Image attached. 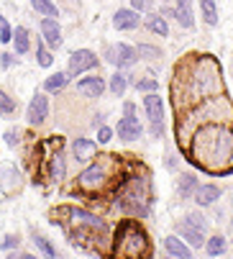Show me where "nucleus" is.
<instances>
[{
  "mask_svg": "<svg viewBox=\"0 0 233 259\" xmlns=\"http://www.w3.org/2000/svg\"><path fill=\"white\" fill-rule=\"evenodd\" d=\"M187 154L192 162L208 172H230L233 169V128L220 121H210L192 131Z\"/></svg>",
  "mask_w": 233,
  "mask_h": 259,
  "instance_id": "1",
  "label": "nucleus"
},
{
  "mask_svg": "<svg viewBox=\"0 0 233 259\" xmlns=\"http://www.w3.org/2000/svg\"><path fill=\"white\" fill-rule=\"evenodd\" d=\"M192 59L177 67V82H182L184 98H174V105L179 108L187 98L190 100H205L213 95H223V72L220 64L210 54H190Z\"/></svg>",
  "mask_w": 233,
  "mask_h": 259,
  "instance_id": "2",
  "label": "nucleus"
},
{
  "mask_svg": "<svg viewBox=\"0 0 233 259\" xmlns=\"http://www.w3.org/2000/svg\"><path fill=\"white\" fill-rule=\"evenodd\" d=\"M118 177H121V159L113 154H103V157H98V162H92L77 177V188L90 195H100V193L115 188L121 182Z\"/></svg>",
  "mask_w": 233,
  "mask_h": 259,
  "instance_id": "3",
  "label": "nucleus"
},
{
  "mask_svg": "<svg viewBox=\"0 0 233 259\" xmlns=\"http://www.w3.org/2000/svg\"><path fill=\"white\" fill-rule=\"evenodd\" d=\"M113 256H123V259H144V256H151L149 239H146L144 229L136 224V221H126V224H121L118 234H115Z\"/></svg>",
  "mask_w": 233,
  "mask_h": 259,
  "instance_id": "4",
  "label": "nucleus"
},
{
  "mask_svg": "<svg viewBox=\"0 0 233 259\" xmlns=\"http://www.w3.org/2000/svg\"><path fill=\"white\" fill-rule=\"evenodd\" d=\"M118 205L126 210V213H133V215H144L149 210V182L146 180H128V185L123 188L121 198H118Z\"/></svg>",
  "mask_w": 233,
  "mask_h": 259,
  "instance_id": "5",
  "label": "nucleus"
},
{
  "mask_svg": "<svg viewBox=\"0 0 233 259\" xmlns=\"http://www.w3.org/2000/svg\"><path fill=\"white\" fill-rule=\"evenodd\" d=\"M179 236L187 239L192 246H200L205 241V218L198 213H190L179 224Z\"/></svg>",
  "mask_w": 233,
  "mask_h": 259,
  "instance_id": "6",
  "label": "nucleus"
},
{
  "mask_svg": "<svg viewBox=\"0 0 233 259\" xmlns=\"http://www.w3.org/2000/svg\"><path fill=\"white\" fill-rule=\"evenodd\" d=\"M144 108H146V113H149V121H151V134L154 136H159L164 131L162 126V98L157 93H149L144 98Z\"/></svg>",
  "mask_w": 233,
  "mask_h": 259,
  "instance_id": "7",
  "label": "nucleus"
},
{
  "mask_svg": "<svg viewBox=\"0 0 233 259\" xmlns=\"http://www.w3.org/2000/svg\"><path fill=\"white\" fill-rule=\"evenodd\" d=\"M136 49H131V47H126V44H118V47H110L108 52H105V59L110 62V64H115V67H131L133 62H136Z\"/></svg>",
  "mask_w": 233,
  "mask_h": 259,
  "instance_id": "8",
  "label": "nucleus"
},
{
  "mask_svg": "<svg viewBox=\"0 0 233 259\" xmlns=\"http://www.w3.org/2000/svg\"><path fill=\"white\" fill-rule=\"evenodd\" d=\"M95 64H98V57L90 49H80L69 57V75H80L85 69H92Z\"/></svg>",
  "mask_w": 233,
  "mask_h": 259,
  "instance_id": "9",
  "label": "nucleus"
},
{
  "mask_svg": "<svg viewBox=\"0 0 233 259\" xmlns=\"http://www.w3.org/2000/svg\"><path fill=\"white\" fill-rule=\"evenodd\" d=\"M46 113H49V100L44 98V95H36L33 100H31V105H28V123H41L44 118H46Z\"/></svg>",
  "mask_w": 233,
  "mask_h": 259,
  "instance_id": "10",
  "label": "nucleus"
},
{
  "mask_svg": "<svg viewBox=\"0 0 233 259\" xmlns=\"http://www.w3.org/2000/svg\"><path fill=\"white\" fill-rule=\"evenodd\" d=\"M118 136L126 139V141H133V139L141 136V126H138V121L133 118V113L126 116L123 121H118Z\"/></svg>",
  "mask_w": 233,
  "mask_h": 259,
  "instance_id": "11",
  "label": "nucleus"
},
{
  "mask_svg": "<svg viewBox=\"0 0 233 259\" xmlns=\"http://www.w3.org/2000/svg\"><path fill=\"white\" fill-rule=\"evenodd\" d=\"M41 33H44V41L49 47H59L62 44V33H59V26L54 18H44L41 21Z\"/></svg>",
  "mask_w": 233,
  "mask_h": 259,
  "instance_id": "12",
  "label": "nucleus"
},
{
  "mask_svg": "<svg viewBox=\"0 0 233 259\" xmlns=\"http://www.w3.org/2000/svg\"><path fill=\"white\" fill-rule=\"evenodd\" d=\"M220 198V190L215 188V185H200V188L195 190V203L198 205H210Z\"/></svg>",
  "mask_w": 233,
  "mask_h": 259,
  "instance_id": "13",
  "label": "nucleus"
},
{
  "mask_svg": "<svg viewBox=\"0 0 233 259\" xmlns=\"http://www.w3.org/2000/svg\"><path fill=\"white\" fill-rule=\"evenodd\" d=\"M77 90H80L82 95H90V98H100L103 90H105V85H103L100 77H87L82 82H77Z\"/></svg>",
  "mask_w": 233,
  "mask_h": 259,
  "instance_id": "14",
  "label": "nucleus"
},
{
  "mask_svg": "<svg viewBox=\"0 0 233 259\" xmlns=\"http://www.w3.org/2000/svg\"><path fill=\"white\" fill-rule=\"evenodd\" d=\"M113 26L115 28H136L138 26V13L136 11H118L113 16Z\"/></svg>",
  "mask_w": 233,
  "mask_h": 259,
  "instance_id": "15",
  "label": "nucleus"
},
{
  "mask_svg": "<svg viewBox=\"0 0 233 259\" xmlns=\"http://www.w3.org/2000/svg\"><path fill=\"white\" fill-rule=\"evenodd\" d=\"M174 18L179 21V26L192 28V8H190V0H177V8H174Z\"/></svg>",
  "mask_w": 233,
  "mask_h": 259,
  "instance_id": "16",
  "label": "nucleus"
},
{
  "mask_svg": "<svg viewBox=\"0 0 233 259\" xmlns=\"http://www.w3.org/2000/svg\"><path fill=\"white\" fill-rule=\"evenodd\" d=\"M164 246H167V251H169L172 256H182V259L190 256V249H187L177 236H167V239H164Z\"/></svg>",
  "mask_w": 233,
  "mask_h": 259,
  "instance_id": "17",
  "label": "nucleus"
},
{
  "mask_svg": "<svg viewBox=\"0 0 233 259\" xmlns=\"http://www.w3.org/2000/svg\"><path fill=\"white\" fill-rule=\"evenodd\" d=\"M146 26H149V31L159 33V36H167V33H169V28H167V21H164L162 16H149V18H146Z\"/></svg>",
  "mask_w": 233,
  "mask_h": 259,
  "instance_id": "18",
  "label": "nucleus"
},
{
  "mask_svg": "<svg viewBox=\"0 0 233 259\" xmlns=\"http://www.w3.org/2000/svg\"><path fill=\"white\" fill-rule=\"evenodd\" d=\"M31 6L41 16H46V18H54L57 16V6L52 3V0H31Z\"/></svg>",
  "mask_w": 233,
  "mask_h": 259,
  "instance_id": "19",
  "label": "nucleus"
},
{
  "mask_svg": "<svg viewBox=\"0 0 233 259\" xmlns=\"http://www.w3.org/2000/svg\"><path fill=\"white\" fill-rule=\"evenodd\" d=\"M67 80H69L67 75H62V72H57V75H52V77H49V80L44 82V88H46L49 93H59V90H62L64 85H67Z\"/></svg>",
  "mask_w": 233,
  "mask_h": 259,
  "instance_id": "20",
  "label": "nucleus"
},
{
  "mask_svg": "<svg viewBox=\"0 0 233 259\" xmlns=\"http://www.w3.org/2000/svg\"><path fill=\"white\" fill-rule=\"evenodd\" d=\"M200 8H203L205 21H208L210 26H215V23H218V11H215V3H213V0H200Z\"/></svg>",
  "mask_w": 233,
  "mask_h": 259,
  "instance_id": "21",
  "label": "nucleus"
},
{
  "mask_svg": "<svg viewBox=\"0 0 233 259\" xmlns=\"http://www.w3.org/2000/svg\"><path fill=\"white\" fill-rule=\"evenodd\" d=\"M13 36H16V52H18V54H26V52H28V33H26V28L18 26Z\"/></svg>",
  "mask_w": 233,
  "mask_h": 259,
  "instance_id": "22",
  "label": "nucleus"
},
{
  "mask_svg": "<svg viewBox=\"0 0 233 259\" xmlns=\"http://www.w3.org/2000/svg\"><path fill=\"white\" fill-rule=\"evenodd\" d=\"M90 152H95V144H92V141H87V139H77V141H74V154H77V159L85 157V154H90Z\"/></svg>",
  "mask_w": 233,
  "mask_h": 259,
  "instance_id": "23",
  "label": "nucleus"
},
{
  "mask_svg": "<svg viewBox=\"0 0 233 259\" xmlns=\"http://www.w3.org/2000/svg\"><path fill=\"white\" fill-rule=\"evenodd\" d=\"M13 110H16V100L8 98L3 90H0V116H11Z\"/></svg>",
  "mask_w": 233,
  "mask_h": 259,
  "instance_id": "24",
  "label": "nucleus"
},
{
  "mask_svg": "<svg viewBox=\"0 0 233 259\" xmlns=\"http://www.w3.org/2000/svg\"><path fill=\"white\" fill-rule=\"evenodd\" d=\"M225 251V239L223 236H213L210 241H208V254L210 256H218V254H223Z\"/></svg>",
  "mask_w": 233,
  "mask_h": 259,
  "instance_id": "25",
  "label": "nucleus"
},
{
  "mask_svg": "<svg viewBox=\"0 0 233 259\" xmlns=\"http://www.w3.org/2000/svg\"><path fill=\"white\" fill-rule=\"evenodd\" d=\"M192 190H195V177L192 175H182V182H179V195L187 198Z\"/></svg>",
  "mask_w": 233,
  "mask_h": 259,
  "instance_id": "26",
  "label": "nucleus"
},
{
  "mask_svg": "<svg viewBox=\"0 0 233 259\" xmlns=\"http://www.w3.org/2000/svg\"><path fill=\"white\" fill-rule=\"evenodd\" d=\"M110 90H113L115 95H123V90H126V75H113Z\"/></svg>",
  "mask_w": 233,
  "mask_h": 259,
  "instance_id": "27",
  "label": "nucleus"
},
{
  "mask_svg": "<svg viewBox=\"0 0 233 259\" xmlns=\"http://www.w3.org/2000/svg\"><path fill=\"white\" fill-rule=\"evenodd\" d=\"M136 54H141V57H146V59H157V57H162L159 49H154V47H149V44H138Z\"/></svg>",
  "mask_w": 233,
  "mask_h": 259,
  "instance_id": "28",
  "label": "nucleus"
},
{
  "mask_svg": "<svg viewBox=\"0 0 233 259\" xmlns=\"http://www.w3.org/2000/svg\"><path fill=\"white\" fill-rule=\"evenodd\" d=\"M13 39V31H11V26H8V21L3 18V16H0V41H11Z\"/></svg>",
  "mask_w": 233,
  "mask_h": 259,
  "instance_id": "29",
  "label": "nucleus"
},
{
  "mask_svg": "<svg viewBox=\"0 0 233 259\" xmlns=\"http://www.w3.org/2000/svg\"><path fill=\"white\" fill-rule=\"evenodd\" d=\"M36 57H38V64H41V67H52V62H54L52 54H49L44 47H38V49H36Z\"/></svg>",
  "mask_w": 233,
  "mask_h": 259,
  "instance_id": "30",
  "label": "nucleus"
},
{
  "mask_svg": "<svg viewBox=\"0 0 233 259\" xmlns=\"http://www.w3.org/2000/svg\"><path fill=\"white\" fill-rule=\"evenodd\" d=\"M36 244H38V249H41L46 256H57V249L46 241V239H41V236H36Z\"/></svg>",
  "mask_w": 233,
  "mask_h": 259,
  "instance_id": "31",
  "label": "nucleus"
},
{
  "mask_svg": "<svg viewBox=\"0 0 233 259\" xmlns=\"http://www.w3.org/2000/svg\"><path fill=\"white\" fill-rule=\"evenodd\" d=\"M157 85H159L157 80H141L136 88H138V90H157Z\"/></svg>",
  "mask_w": 233,
  "mask_h": 259,
  "instance_id": "32",
  "label": "nucleus"
},
{
  "mask_svg": "<svg viewBox=\"0 0 233 259\" xmlns=\"http://www.w3.org/2000/svg\"><path fill=\"white\" fill-rule=\"evenodd\" d=\"M133 8L136 11H149L151 8V0H133Z\"/></svg>",
  "mask_w": 233,
  "mask_h": 259,
  "instance_id": "33",
  "label": "nucleus"
},
{
  "mask_svg": "<svg viewBox=\"0 0 233 259\" xmlns=\"http://www.w3.org/2000/svg\"><path fill=\"white\" fill-rule=\"evenodd\" d=\"M98 136H100L98 141H103V144H105V141H110V136H113V131H110V128H100V134H98Z\"/></svg>",
  "mask_w": 233,
  "mask_h": 259,
  "instance_id": "34",
  "label": "nucleus"
},
{
  "mask_svg": "<svg viewBox=\"0 0 233 259\" xmlns=\"http://www.w3.org/2000/svg\"><path fill=\"white\" fill-rule=\"evenodd\" d=\"M13 246H18V239H16V236H8V239L3 241V249H13Z\"/></svg>",
  "mask_w": 233,
  "mask_h": 259,
  "instance_id": "35",
  "label": "nucleus"
},
{
  "mask_svg": "<svg viewBox=\"0 0 233 259\" xmlns=\"http://www.w3.org/2000/svg\"><path fill=\"white\" fill-rule=\"evenodd\" d=\"M6 141H8V144H11V146H13V144H16V141H18V136H16V134H13V131H8V134H6Z\"/></svg>",
  "mask_w": 233,
  "mask_h": 259,
  "instance_id": "36",
  "label": "nucleus"
}]
</instances>
